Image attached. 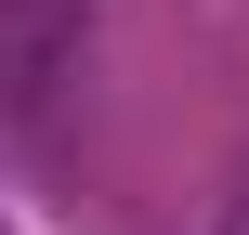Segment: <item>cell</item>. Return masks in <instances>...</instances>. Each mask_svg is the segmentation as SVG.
<instances>
[{"label":"cell","instance_id":"1","mask_svg":"<svg viewBox=\"0 0 249 235\" xmlns=\"http://www.w3.org/2000/svg\"><path fill=\"white\" fill-rule=\"evenodd\" d=\"M92 52V0H0V118H39Z\"/></svg>","mask_w":249,"mask_h":235},{"label":"cell","instance_id":"2","mask_svg":"<svg viewBox=\"0 0 249 235\" xmlns=\"http://www.w3.org/2000/svg\"><path fill=\"white\" fill-rule=\"evenodd\" d=\"M223 235H249V209H236V222H223Z\"/></svg>","mask_w":249,"mask_h":235},{"label":"cell","instance_id":"3","mask_svg":"<svg viewBox=\"0 0 249 235\" xmlns=\"http://www.w3.org/2000/svg\"><path fill=\"white\" fill-rule=\"evenodd\" d=\"M0 235H13V222H0Z\"/></svg>","mask_w":249,"mask_h":235}]
</instances>
